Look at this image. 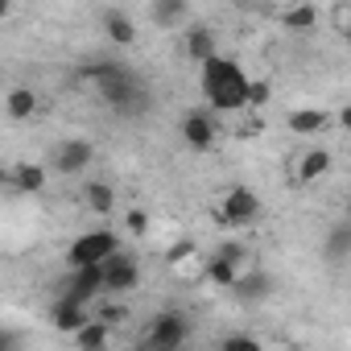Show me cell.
I'll list each match as a JSON object with an SVG mask.
<instances>
[{
	"instance_id": "cell-7",
	"label": "cell",
	"mask_w": 351,
	"mask_h": 351,
	"mask_svg": "<svg viewBox=\"0 0 351 351\" xmlns=\"http://www.w3.org/2000/svg\"><path fill=\"white\" fill-rule=\"evenodd\" d=\"M261 219V199L248 191V186H232L223 207H219V223L223 228H248Z\"/></svg>"
},
{
	"instance_id": "cell-3",
	"label": "cell",
	"mask_w": 351,
	"mask_h": 351,
	"mask_svg": "<svg viewBox=\"0 0 351 351\" xmlns=\"http://www.w3.org/2000/svg\"><path fill=\"white\" fill-rule=\"evenodd\" d=\"M112 252H120V236H116V232H108V228L83 232V236H75V244L66 248V265H71V269H75V265H99V261H108Z\"/></svg>"
},
{
	"instance_id": "cell-30",
	"label": "cell",
	"mask_w": 351,
	"mask_h": 351,
	"mask_svg": "<svg viewBox=\"0 0 351 351\" xmlns=\"http://www.w3.org/2000/svg\"><path fill=\"white\" fill-rule=\"evenodd\" d=\"M232 5H236V9H261L265 0H232Z\"/></svg>"
},
{
	"instance_id": "cell-5",
	"label": "cell",
	"mask_w": 351,
	"mask_h": 351,
	"mask_svg": "<svg viewBox=\"0 0 351 351\" xmlns=\"http://www.w3.org/2000/svg\"><path fill=\"white\" fill-rule=\"evenodd\" d=\"M186 339H191L186 318H182L178 310H165V314L153 318V326H149V335H145V347H153V351H178Z\"/></svg>"
},
{
	"instance_id": "cell-24",
	"label": "cell",
	"mask_w": 351,
	"mask_h": 351,
	"mask_svg": "<svg viewBox=\"0 0 351 351\" xmlns=\"http://www.w3.org/2000/svg\"><path fill=\"white\" fill-rule=\"evenodd\" d=\"M269 95H273V91H269V83H265V79H248V108H265V104H269Z\"/></svg>"
},
{
	"instance_id": "cell-13",
	"label": "cell",
	"mask_w": 351,
	"mask_h": 351,
	"mask_svg": "<svg viewBox=\"0 0 351 351\" xmlns=\"http://www.w3.org/2000/svg\"><path fill=\"white\" fill-rule=\"evenodd\" d=\"M182 54H186L195 66H199V62H207L211 54H219L215 29H211V25H203V21H199V25H191V29H186V42H182Z\"/></svg>"
},
{
	"instance_id": "cell-25",
	"label": "cell",
	"mask_w": 351,
	"mask_h": 351,
	"mask_svg": "<svg viewBox=\"0 0 351 351\" xmlns=\"http://www.w3.org/2000/svg\"><path fill=\"white\" fill-rule=\"evenodd\" d=\"M99 318L112 322V326H120V322H128V306H124V302H104V306H99Z\"/></svg>"
},
{
	"instance_id": "cell-17",
	"label": "cell",
	"mask_w": 351,
	"mask_h": 351,
	"mask_svg": "<svg viewBox=\"0 0 351 351\" xmlns=\"http://www.w3.org/2000/svg\"><path fill=\"white\" fill-rule=\"evenodd\" d=\"M285 124H289L293 136H310V132H322V128L330 124V116H326L322 108H293Z\"/></svg>"
},
{
	"instance_id": "cell-22",
	"label": "cell",
	"mask_w": 351,
	"mask_h": 351,
	"mask_svg": "<svg viewBox=\"0 0 351 351\" xmlns=\"http://www.w3.org/2000/svg\"><path fill=\"white\" fill-rule=\"evenodd\" d=\"M314 25H318V9L314 5H289L281 13V29H289V34H310Z\"/></svg>"
},
{
	"instance_id": "cell-23",
	"label": "cell",
	"mask_w": 351,
	"mask_h": 351,
	"mask_svg": "<svg viewBox=\"0 0 351 351\" xmlns=\"http://www.w3.org/2000/svg\"><path fill=\"white\" fill-rule=\"evenodd\" d=\"M322 252H326V261H347L351 256V223H335L322 240Z\"/></svg>"
},
{
	"instance_id": "cell-4",
	"label": "cell",
	"mask_w": 351,
	"mask_h": 351,
	"mask_svg": "<svg viewBox=\"0 0 351 351\" xmlns=\"http://www.w3.org/2000/svg\"><path fill=\"white\" fill-rule=\"evenodd\" d=\"M91 161H95V145H91L87 136H66V141H58L54 153H50V165H54V173H62V178L83 173Z\"/></svg>"
},
{
	"instance_id": "cell-29",
	"label": "cell",
	"mask_w": 351,
	"mask_h": 351,
	"mask_svg": "<svg viewBox=\"0 0 351 351\" xmlns=\"http://www.w3.org/2000/svg\"><path fill=\"white\" fill-rule=\"evenodd\" d=\"M339 128H343V132H351V104L339 112Z\"/></svg>"
},
{
	"instance_id": "cell-9",
	"label": "cell",
	"mask_w": 351,
	"mask_h": 351,
	"mask_svg": "<svg viewBox=\"0 0 351 351\" xmlns=\"http://www.w3.org/2000/svg\"><path fill=\"white\" fill-rule=\"evenodd\" d=\"M104 277H108V273H104V261H99V265H75L71 277H66V293L87 306V302H95V298L104 293Z\"/></svg>"
},
{
	"instance_id": "cell-6",
	"label": "cell",
	"mask_w": 351,
	"mask_h": 351,
	"mask_svg": "<svg viewBox=\"0 0 351 351\" xmlns=\"http://www.w3.org/2000/svg\"><path fill=\"white\" fill-rule=\"evenodd\" d=\"M104 293L108 298H124V293H136V285H141V265L132 261V256H124V252H112L108 261H104Z\"/></svg>"
},
{
	"instance_id": "cell-21",
	"label": "cell",
	"mask_w": 351,
	"mask_h": 351,
	"mask_svg": "<svg viewBox=\"0 0 351 351\" xmlns=\"http://www.w3.org/2000/svg\"><path fill=\"white\" fill-rule=\"evenodd\" d=\"M5 112H9V120H29V116L38 112V95H34V87H9V95H5Z\"/></svg>"
},
{
	"instance_id": "cell-8",
	"label": "cell",
	"mask_w": 351,
	"mask_h": 351,
	"mask_svg": "<svg viewBox=\"0 0 351 351\" xmlns=\"http://www.w3.org/2000/svg\"><path fill=\"white\" fill-rule=\"evenodd\" d=\"M240 261H244V248H240V244H219L203 273H207V281H211V285L232 289V285L240 281Z\"/></svg>"
},
{
	"instance_id": "cell-31",
	"label": "cell",
	"mask_w": 351,
	"mask_h": 351,
	"mask_svg": "<svg viewBox=\"0 0 351 351\" xmlns=\"http://www.w3.org/2000/svg\"><path fill=\"white\" fill-rule=\"evenodd\" d=\"M343 38H347V42H351V21H343Z\"/></svg>"
},
{
	"instance_id": "cell-11",
	"label": "cell",
	"mask_w": 351,
	"mask_h": 351,
	"mask_svg": "<svg viewBox=\"0 0 351 351\" xmlns=\"http://www.w3.org/2000/svg\"><path fill=\"white\" fill-rule=\"evenodd\" d=\"M182 141L195 149V153H207L211 145H215V120H211V112H186L182 116Z\"/></svg>"
},
{
	"instance_id": "cell-16",
	"label": "cell",
	"mask_w": 351,
	"mask_h": 351,
	"mask_svg": "<svg viewBox=\"0 0 351 351\" xmlns=\"http://www.w3.org/2000/svg\"><path fill=\"white\" fill-rule=\"evenodd\" d=\"M191 17V0H153V25L161 29H178Z\"/></svg>"
},
{
	"instance_id": "cell-14",
	"label": "cell",
	"mask_w": 351,
	"mask_h": 351,
	"mask_svg": "<svg viewBox=\"0 0 351 351\" xmlns=\"http://www.w3.org/2000/svg\"><path fill=\"white\" fill-rule=\"evenodd\" d=\"M5 182H9L13 191H21V195H38V191H46V165L21 161V165L5 169Z\"/></svg>"
},
{
	"instance_id": "cell-28",
	"label": "cell",
	"mask_w": 351,
	"mask_h": 351,
	"mask_svg": "<svg viewBox=\"0 0 351 351\" xmlns=\"http://www.w3.org/2000/svg\"><path fill=\"white\" fill-rule=\"evenodd\" d=\"M191 252H195V244H191V240H178V244H169V248H165V261H169V265H182Z\"/></svg>"
},
{
	"instance_id": "cell-20",
	"label": "cell",
	"mask_w": 351,
	"mask_h": 351,
	"mask_svg": "<svg viewBox=\"0 0 351 351\" xmlns=\"http://www.w3.org/2000/svg\"><path fill=\"white\" fill-rule=\"evenodd\" d=\"M71 339H75V343H79L83 351H104V347L112 343V322H104V318L95 314V318H91V322H87L83 330H75Z\"/></svg>"
},
{
	"instance_id": "cell-19",
	"label": "cell",
	"mask_w": 351,
	"mask_h": 351,
	"mask_svg": "<svg viewBox=\"0 0 351 351\" xmlns=\"http://www.w3.org/2000/svg\"><path fill=\"white\" fill-rule=\"evenodd\" d=\"M83 203H87V211H95L104 219V215L116 211V186L112 182H87L83 186Z\"/></svg>"
},
{
	"instance_id": "cell-27",
	"label": "cell",
	"mask_w": 351,
	"mask_h": 351,
	"mask_svg": "<svg viewBox=\"0 0 351 351\" xmlns=\"http://www.w3.org/2000/svg\"><path fill=\"white\" fill-rule=\"evenodd\" d=\"M223 351H236V347H244V351H256L261 347V339L256 335H223V343H219Z\"/></svg>"
},
{
	"instance_id": "cell-18",
	"label": "cell",
	"mask_w": 351,
	"mask_h": 351,
	"mask_svg": "<svg viewBox=\"0 0 351 351\" xmlns=\"http://www.w3.org/2000/svg\"><path fill=\"white\" fill-rule=\"evenodd\" d=\"M232 293L240 302H265L273 293V277L269 273H240V281L232 285Z\"/></svg>"
},
{
	"instance_id": "cell-1",
	"label": "cell",
	"mask_w": 351,
	"mask_h": 351,
	"mask_svg": "<svg viewBox=\"0 0 351 351\" xmlns=\"http://www.w3.org/2000/svg\"><path fill=\"white\" fill-rule=\"evenodd\" d=\"M199 83L203 95L211 104V112H240L248 108V75L236 58L211 54L207 62H199Z\"/></svg>"
},
{
	"instance_id": "cell-2",
	"label": "cell",
	"mask_w": 351,
	"mask_h": 351,
	"mask_svg": "<svg viewBox=\"0 0 351 351\" xmlns=\"http://www.w3.org/2000/svg\"><path fill=\"white\" fill-rule=\"evenodd\" d=\"M87 79L95 83V91H99V99L112 108V112H145V104H149V95H145V83L124 66V62H116V58H104V62H91L87 66Z\"/></svg>"
},
{
	"instance_id": "cell-32",
	"label": "cell",
	"mask_w": 351,
	"mask_h": 351,
	"mask_svg": "<svg viewBox=\"0 0 351 351\" xmlns=\"http://www.w3.org/2000/svg\"><path fill=\"white\" fill-rule=\"evenodd\" d=\"M347 21H351V9H347Z\"/></svg>"
},
{
	"instance_id": "cell-12",
	"label": "cell",
	"mask_w": 351,
	"mask_h": 351,
	"mask_svg": "<svg viewBox=\"0 0 351 351\" xmlns=\"http://www.w3.org/2000/svg\"><path fill=\"white\" fill-rule=\"evenodd\" d=\"M330 173V149H306L293 165V182L298 186H314L318 178H326Z\"/></svg>"
},
{
	"instance_id": "cell-10",
	"label": "cell",
	"mask_w": 351,
	"mask_h": 351,
	"mask_svg": "<svg viewBox=\"0 0 351 351\" xmlns=\"http://www.w3.org/2000/svg\"><path fill=\"white\" fill-rule=\"evenodd\" d=\"M87 322H91L87 306H83V302H75L71 293H62V298L50 306V326H54L58 335H75V330H83Z\"/></svg>"
},
{
	"instance_id": "cell-15",
	"label": "cell",
	"mask_w": 351,
	"mask_h": 351,
	"mask_svg": "<svg viewBox=\"0 0 351 351\" xmlns=\"http://www.w3.org/2000/svg\"><path fill=\"white\" fill-rule=\"evenodd\" d=\"M104 34H108L112 46H136V25H132V17L120 13V9H108V13H104Z\"/></svg>"
},
{
	"instance_id": "cell-26",
	"label": "cell",
	"mask_w": 351,
	"mask_h": 351,
	"mask_svg": "<svg viewBox=\"0 0 351 351\" xmlns=\"http://www.w3.org/2000/svg\"><path fill=\"white\" fill-rule=\"evenodd\" d=\"M124 228H128L132 236H145V232H149V211H141V207H132V211L124 215Z\"/></svg>"
}]
</instances>
